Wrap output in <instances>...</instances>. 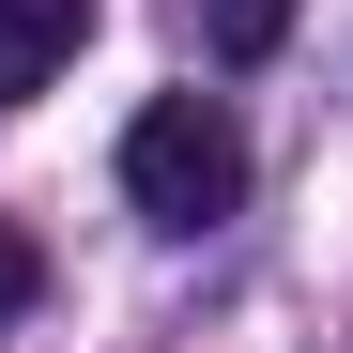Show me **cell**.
Segmentation results:
<instances>
[{
  "label": "cell",
  "mask_w": 353,
  "mask_h": 353,
  "mask_svg": "<svg viewBox=\"0 0 353 353\" xmlns=\"http://www.w3.org/2000/svg\"><path fill=\"white\" fill-rule=\"evenodd\" d=\"M123 200L154 230H215L230 200H246V123H230L215 92H154L123 123Z\"/></svg>",
  "instance_id": "1"
},
{
  "label": "cell",
  "mask_w": 353,
  "mask_h": 353,
  "mask_svg": "<svg viewBox=\"0 0 353 353\" xmlns=\"http://www.w3.org/2000/svg\"><path fill=\"white\" fill-rule=\"evenodd\" d=\"M77 46H92V0H0V108H31Z\"/></svg>",
  "instance_id": "2"
},
{
  "label": "cell",
  "mask_w": 353,
  "mask_h": 353,
  "mask_svg": "<svg viewBox=\"0 0 353 353\" xmlns=\"http://www.w3.org/2000/svg\"><path fill=\"white\" fill-rule=\"evenodd\" d=\"M200 31H215V62H261V46L292 31V0H200Z\"/></svg>",
  "instance_id": "3"
},
{
  "label": "cell",
  "mask_w": 353,
  "mask_h": 353,
  "mask_svg": "<svg viewBox=\"0 0 353 353\" xmlns=\"http://www.w3.org/2000/svg\"><path fill=\"white\" fill-rule=\"evenodd\" d=\"M46 307V246H31V230H0V323H31Z\"/></svg>",
  "instance_id": "4"
}]
</instances>
